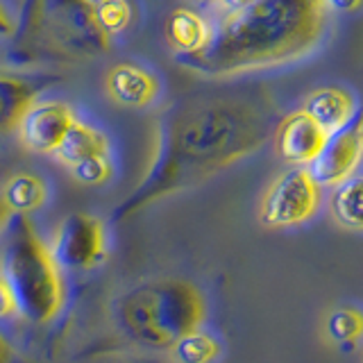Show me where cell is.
I'll use <instances>...</instances> for the list:
<instances>
[{"instance_id":"1","label":"cell","mask_w":363,"mask_h":363,"mask_svg":"<svg viewBox=\"0 0 363 363\" xmlns=\"http://www.w3.org/2000/svg\"><path fill=\"white\" fill-rule=\"evenodd\" d=\"M329 7L320 0H250L211 7L209 41L177 57L200 75H234L300 60L323 39Z\"/></svg>"},{"instance_id":"2","label":"cell","mask_w":363,"mask_h":363,"mask_svg":"<svg viewBox=\"0 0 363 363\" xmlns=\"http://www.w3.org/2000/svg\"><path fill=\"white\" fill-rule=\"evenodd\" d=\"M264 139L261 121L252 111L230 102H209L184 111L170 125L159 164L145 184L128 198L118 216L134 211L162 193L186 184L209 170L232 164Z\"/></svg>"},{"instance_id":"3","label":"cell","mask_w":363,"mask_h":363,"mask_svg":"<svg viewBox=\"0 0 363 363\" xmlns=\"http://www.w3.org/2000/svg\"><path fill=\"white\" fill-rule=\"evenodd\" d=\"M207 315L202 293L184 279H155L132 289L118 304V320L136 343L173 350L198 332Z\"/></svg>"},{"instance_id":"4","label":"cell","mask_w":363,"mask_h":363,"mask_svg":"<svg viewBox=\"0 0 363 363\" xmlns=\"http://www.w3.org/2000/svg\"><path fill=\"white\" fill-rule=\"evenodd\" d=\"M3 275L14 289L21 313L32 323L45 325L64 306L62 266L39 236L30 216H14L7 227Z\"/></svg>"},{"instance_id":"5","label":"cell","mask_w":363,"mask_h":363,"mask_svg":"<svg viewBox=\"0 0 363 363\" xmlns=\"http://www.w3.org/2000/svg\"><path fill=\"white\" fill-rule=\"evenodd\" d=\"M43 39L57 50L71 55H94L109 48L107 32L100 28L94 3H45L34 5Z\"/></svg>"},{"instance_id":"6","label":"cell","mask_w":363,"mask_h":363,"mask_svg":"<svg viewBox=\"0 0 363 363\" xmlns=\"http://www.w3.org/2000/svg\"><path fill=\"white\" fill-rule=\"evenodd\" d=\"M323 186L309 168H291L275 179L261 202V223L268 227H291L309 220L320 209Z\"/></svg>"},{"instance_id":"7","label":"cell","mask_w":363,"mask_h":363,"mask_svg":"<svg viewBox=\"0 0 363 363\" xmlns=\"http://www.w3.org/2000/svg\"><path fill=\"white\" fill-rule=\"evenodd\" d=\"M57 264L68 270H91L107 257V230L98 216L68 213L52 238Z\"/></svg>"},{"instance_id":"8","label":"cell","mask_w":363,"mask_h":363,"mask_svg":"<svg viewBox=\"0 0 363 363\" xmlns=\"http://www.w3.org/2000/svg\"><path fill=\"white\" fill-rule=\"evenodd\" d=\"M363 162V111H357L350 125L327 139L323 152L309 166L320 186H340L354 177Z\"/></svg>"},{"instance_id":"9","label":"cell","mask_w":363,"mask_h":363,"mask_svg":"<svg viewBox=\"0 0 363 363\" xmlns=\"http://www.w3.org/2000/svg\"><path fill=\"white\" fill-rule=\"evenodd\" d=\"M77 123L75 111L66 102H34L18 121L21 143L37 155H57L68 132Z\"/></svg>"},{"instance_id":"10","label":"cell","mask_w":363,"mask_h":363,"mask_svg":"<svg viewBox=\"0 0 363 363\" xmlns=\"http://www.w3.org/2000/svg\"><path fill=\"white\" fill-rule=\"evenodd\" d=\"M329 139V134L304 111L286 116L277 128V152L284 162L298 164V168H309Z\"/></svg>"},{"instance_id":"11","label":"cell","mask_w":363,"mask_h":363,"mask_svg":"<svg viewBox=\"0 0 363 363\" xmlns=\"http://www.w3.org/2000/svg\"><path fill=\"white\" fill-rule=\"evenodd\" d=\"M109 96L123 107H147L159 94L157 77L136 64H118L107 75Z\"/></svg>"},{"instance_id":"12","label":"cell","mask_w":363,"mask_h":363,"mask_svg":"<svg viewBox=\"0 0 363 363\" xmlns=\"http://www.w3.org/2000/svg\"><path fill=\"white\" fill-rule=\"evenodd\" d=\"M302 111L320 125L329 136L340 132L357 116L354 98L345 94L343 89H332V86L313 91Z\"/></svg>"},{"instance_id":"13","label":"cell","mask_w":363,"mask_h":363,"mask_svg":"<svg viewBox=\"0 0 363 363\" xmlns=\"http://www.w3.org/2000/svg\"><path fill=\"white\" fill-rule=\"evenodd\" d=\"M209 18L191 7H179L166 21V39L173 45L177 57L202 50L209 41Z\"/></svg>"},{"instance_id":"14","label":"cell","mask_w":363,"mask_h":363,"mask_svg":"<svg viewBox=\"0 0 363 363\" xmlns=\"http://www.w3.org/2000/svg\"><path fill=\"white\" fill-rule=\"evenodd\" d=\"M55 157L60 159V164H64L68 170H73L77 166L91 162V159L109 157V143L100 130L91 128V125H86L82 121H77L73 125V130L68 132L64 145L60 147V152Z\"/></svg>"},{"instance_id":"15","label":"cell","mask_w":363,"mask_h":363,"mask_svg":"<svg viewBox=\"0 0 363 363\" xmlns=\"http://www.w3.org/2000/svg\"><path fill=\"white\" fill-rule=\"evenodd\" d=\"M39 96V86L26 77L0 73V132L16 128Z\"/></svg>"},{"instance_id":"16","label":"cell","mask_w":363,"mask_h":363,"mask_svg":"<svg viewBox=\"0 0 363 363\" xmlns=\"http://www.w3.org/2000/svg\"><path fill=\"white\" fill-rule=\"evenodd\" d=\"M0 200L14 216H30L32 211L41 209L48 200V184L32 173L11 175L5 182V186L0 189Z\"/></svg>"},{"instance_id":"17","label":"cell","mask_w":363,"mask_h":363,"mask_svg":"<svg viewBox=\"0 0 363 363\" xmlns=\"http://www.w3.org/2000/svg\"><path fill=\"white\" fill-rule=\"evenodd\" d=\"M332 211L334 218L347 230L363 232V175H354L336 189Z\"/></svg>"},{"instance_id":"18","label":"cell","mask_w":363,"mask_h":363,"mask_svg":"<svg viewBox=\"0 0 363 363\" xmlns=\"http://www.w3.org/2000/svg\"><path fill=\"white\" fill-rule=\"evenodd\" d=\"M327 336L338 345H352L363 336V313L352 306H338L327 318Z\"/></svg>"},{"instance_id":"19","label":"cell","mask_w":363,"mask_h":363,"mask_svg":"<svg viewBox=\"0 0 363 363\" xmlns=\"http://www.w3.org/2000/svg\"><path fill=\"white\" fill-rule=\"evenodd\" d=\"M173 354L179 363H211L220 354V345L213 336L198 329L179 340L173 347Z\"/></svg>"},{"instance_id":"20","label":"cell","mask_w":363,"mask_h":363,"mask_svg":"<svg viewBox=\"0 0 363 363\" xmlns=\"http://www.w3.org/2000/svg\"><path fill=\"white\" fill-rule=\"evenodd\" d=\"M94 7H96V16H98L100 28L107 32V37L121 34L130 26L132 7L128 3H121V0H105V3H94Z\"/></svg>"},{"instance_id":"21","label":"cell","mask_w":363,"mask_h":363,"mask_svg":"<svg viewBox=\"0 0 363 363\" xmlns=\"http://www.w3.org/2000/svg\"><path fill=\"white\" fill-rule=\"evenodd\" d=\"M71 175L79 182V184H86V186H98V184H105V182L111 177V162L109 157H98V159H91V162L77 166L71 170Z\"/></svg>"},{"instance_id":"22","label":"cell","mask_w":363,"mask_h":363,"mask_svg":"<svg viewBox=\"0 0 363 363\" xmlns=\"http://www.w3.org/2000/svg\"><path fill=\"white\" fill-rule=\"evenodd\" d=\"M21 313V304L11 284L7 281V277L0 272V320H7V318Z\"/></svg>"},{"instance_id":"23","label":"cell","mask_w":363,"mask_h":363,"mask_svg":"<svg viewBox=\"0 0 363 363\" xmlns=\"http://www.w3.org/2000/svg\"><path fill=\"white\" fill-rule=\"evenodd\" d=\"M18 30L14 16L9 14V9L5 5H0V39H9L14 37Z\"/></svg>"},{"instance_id":"24","label":"cell","mask_w":363,"mask_h":363,"mask_svg":"<svg viewBox=\"0 0 363 363\" xmlns=\"http://www.w3.org/2000/svg\"><path fill=\"white\" fill-rule=\"evenodd\" d=\"M11 218H14V213H11L7 204H5L3 200H0V232H5V230H7L9 223H11Z\"/></svg>"},{"instance_id":"25","label":"cell","mask_w":363,"mask_h":363,"mask_svg":"<svg viewBox=\"0 0 363 363\" xmlns=\"http://www.w3.org/2000/svg\"><path fill=\"white\" fill-rule=\"evenodd\" d=\"M9 359H11V347L3 338V334H0V363H9Z\"/></svg>"}]
</instances>
